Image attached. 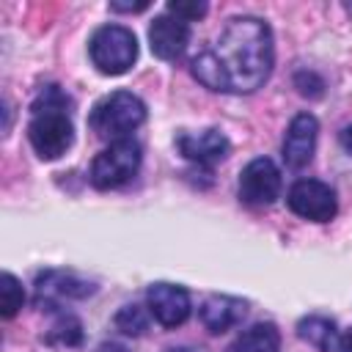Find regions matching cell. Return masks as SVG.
Returning a JSON list of instances; mask_svg holds the SVG:
<instances>
[{"instance_id":"9c48e42d","label":"cell","mask_w":352,"mask_h":352,"mask_svg":"<svg viewBox=\"0 0 352 352\" xmlns=\"http://www.w3.org/2000/svg\"><path fill=\"white\" fill-rule=\"evenodd\" d=\"M316 135H319V121L311 113H297L283 135V162L292 170H302L305 165H311L314 151H316Z\"/></svg>"},{"instance_id":"e0dca14e","label":"cell","mask_w":352,"mask_h":352,"mask_svg":"<svg viewBox=\"0 0 352 352\" xmlns=\"http://www.w3.org/2000/svg\"><path fill=\"white\" fill-rule=\"evenodd\" d=\"M25 302V292H22V283L11 275V272H3L0 275V314L3 319H11L19 314Z\"/></svg>"},{"instance_id":"7a4b0ae2","label":"cell","mask_w":352,"mask_h":352,"mask_svg":"<svg viewBox=\"0 0 352 352\" xmlns=\"http://www.w3.org/2000/svg\"><path fill=\"white\" fill-rule=\"evenodd\" d=\"M28 140L41 160L63 157L74 143V124H72V99L58 88L47 85L30 104L28 121Z\"/></svg>"},{"instance_id":"52a82bcc","label":"cell","mask_w":352,"mask_h":352,"mask_svg":"<svg viewBox=\"0 0 352 352\" xmlns=\"http://www.w3.org/2000/svg\"><path fill=\"white\" fill-rule=\"evenodd\" d=\"M280 195V170L270 157L250 160L239 173V201L245 206H270Z\"/></svg>"},{"instance_id":"5b68a950","label":"cell","mask_w":352,"mask_h":352,"mask_svg":"<svg viewBox=\"0 0 352 352\" xmlns=\"http://www.w3.org/2000/svg\"><path fill=\"white\" fill-rule=\"evenodd\" d=\"M140 162H143V148L138 140L132 138L113 140L107 148H102L94 157L88 179L96 190H116L138 176Z\"/></svg>"},{"instance_id":"8fae6325","label":"cell","mask_w":352,"mask_h":352,"mask_svg":"<svg viewBox=\"0 0 352 352\" xmlns=\"http://www.w3.org/2000/svg\"><path fill=\"white\" fill-rule=\"evenodd\" d=\"M88 294H94V283H88L72 272L47 270L36 278V305H41L47 311H52L69 300H82Z\"/></svg>"},{"instance_id":"5bb4252c","label":"cell","mask_w":352,"mask_h":352,"mask_svg":"<svg viewBox=\"0 0 352 352\" xmlns=\"http://www.w3.org/2000/svg\"><path fill=\"white\" fill-rule=\"evenodd\" d=\"M228 352H280V333L272 322H258L248 330H242Z\"/></svg>"},{"instance_id":"ffe728a7","label":"cell","mask_w":352,"mask_h":352,"mask_svg":"<svg viewBox=\"0 0 352 352\" xmlns=\"http://www.w3.org/2000/svg\"><path fill=\"white\" fill-rule=\"evenodd\" d=\"M110 8H113V11L135 14V11H146V8H148V3H146V0H143V3H110Z\"/></svg>"},{"instance_id":"7c38bea8","label":"cell","mask_w":352,"mask_h":352,"mask_svg":"<svg viewBox=\"0 0 352 352\" xmlns=\"http://www.w3.org/2000/svg\"><path fill=\"white\" fill-rule=\"evenodd\" d=\"M190 44V25L173 14L154 16L148 28V47L160 60H179Z\"/></svg>"},{"instance_id":"ba28073f","label":"cell","mask_w":352,"mask_h":352,"mask_svg":"<svg viewBox=\"0 0 352 352\" xmlns=\"http://www.w3.org/2000/svg\"><path fill=\"white\" fill-rule=\"evenodd\" d=\"M146 305H148V314L162 324V327H179L190 319V294L184 286L179 283H151L146 289Z\"/></svg>"},{"instance_id":"2e32d148","label":"cell","mask_w":352,"mask_h":352,"mask_svg":"<svg viewBox=\"0 0 352 352\" xmlns=\"http://www.w3.org/2000/svg\"><path fill=\"white\" fill-rule=\"evenodd\" d=\"M80 341H82V324L72 314H63L47 333V344L52 346H77Z\"/></svg>"},{"instance_id":"6da1fadb","label":"cell","mask_w":352,"mask_h":352,"mask_svg":"<svg viewBox=\"0 0 352 352\" xmlns=\"http://www.w3.org/2000/svg\"><path fill=\"white\" fill-rule=\"evenodd\" d=\"M275 63L272 30L258 16H234L220 38L190 60L192 77L209 91L253 94Z\"/></svg>"},{"instance_id":"4fadbf2b","label":"cell","mask_w":352,"mask_h":352,"mask_svg":"<svg viewBox=\"0 0 352 352\" xmlns=\"http://www.w3.org/2000/svg\"><path fill=\"white\" fill-rule=\"evenodd\" d=\"M248 314V302L239 300V297H231V294H212L201 302L198 308V316L204 322V327L214 336L236 327Z\"/></svg>"},{"instance_id":"3957f363","label":"cell","mask_w":352,"mask_h":352,"mask_svg":"<svg viewBox=\"0 0 352 352\" xmlns=\"http://www.w3.org/2000/svg\"><path fill=\"white\" fill-rule=\"evenodd\" d=\"M143 121H146V104L132 91H113L102 96L88 116V124L96 132V138L110 143L129 138Z\"/></svg>"},{"instance_id":"9a60e30c","label":"cell","mask_w":352,"mask_h":352,"mask_svg":"<svg viewBox=\"0 0 352 352\" xmlns=\"http://www.w3.org/2000/svg\"><path fill=\"white\" fill-rule=\"evenodd\" d=\"M338 333H341V330H338L336 322L327 319V316H305V319L297 322V336H300L305 344L316 346L319 352H336Z\"/></svg>"},{"instance_id":"8992f818","label":"cell","mask_w":352,"mask_h":352,"mask_svg":"<svg viewBox=\"0 0 352 352\" xmlns=\"http://www.w3.org/2000/svg\"><path fill=\"white\" fill-rule=\"evenodd\" d=\"M289 209L311 223H330L338 212V198L336 190L319 179H300L289 187L286 192Z\"/></svg>"},{"instance_id":"44dd1931","label":"cell","mask_w":352,"mask_h":352,"mask_svg":"<svg viewBox=\"0 0 352 352\" xmlns=\"http://www.w3.org/2000/svg\"><path fill=\"white\" fill-rule=\"evenodd\" d=\"M336 352H352V327H346V330H341V333H338Z\"/></svg>"},{"instance_id":"30bf717a","label":"cell","mask_w":352,"mask_h":352,"mask_svg":"<svg viewBox=\"0 0 352 352\" xmlns=\"http://www.w3.org/2000/svg\"><path fill=\"white\" fill-rule=\"evenodd\" d=\"M176 148L187 162L198 168H214L228 157L231 143L220 129H204V132H179Z\"/></svg>"},{"instance_id":"277c9868","label":"cell","mask_w":352,"mask_h":352,"mask_svg":"<svg viewBox=\"0 0 352 352\" xmlns=\"http://www.w3.org/2000/svg\"><path fill=\"white\" fill-rule=\"evenodd\" d=\"M88 55L96 72L107 77H118L129 72L138 60V38L124 25H102L94 30L88 41Z\"/></svg>"},{"instance_id":"7402d4cb","label":"cell","mask_w":352,"mask_h":352,"mask_svg":"<svg viewBox=\"0 0 352 352\" xmlns=\"http://www.w3.org/2000/svg\"><path fill=\"white\" fill-rule=\"evenodd\" d=\"M338 140H341V146H344V151H346V154H352V124L341 129V138H338Z\"/></svg>"},{"instance_id":"ac0fdd59","label":"cell","mask_w":352,"mask_h":352,"mask_svg":"<svg viewBox=\"0 0 352 352\" xmlns=\"http://www.w3.org/2000/svg\"><path fill=\"white\" fill-rule=\"evenodd\" d=\"M148 319H151V314L146 308H140V305H124L116 314V327L124 336H143L148 330Z\"/></svg>"},{"instance_id":"d6986e66","label":"cell","mask_w":352,"mask_h":352,"mask_svg":"<svg viewBox=\"0 0 352 352\" xmlns=\"http://www.w3.org/2000/svg\"><path fill=\"white\" fill-rule=\"evenodd\" d=\"M168 14L184 19V22H192V19H201L206 14V3H184V0H170L168 3Z\"/></svg>"}]
</instances>
